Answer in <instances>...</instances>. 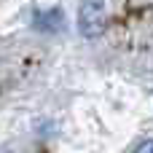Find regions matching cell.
<instances>
[{
  "instance_id": "1",
  "label": "cell",
  "mask_w": 153,
  "mask_h": 153,
  "mask_svg": "<svg viewBox=\"0 0 153 153\" xmlns=\"http://www.w3.org/2000/svg\"><path fill=\"white\" fill-rule=\"evenodd\" d=\"M108 24V16H105V8L100 0H83L81 8H78V30L83 38H97L102 35Z\"/></svg>"
},
{
  "instance_id": "2",
  "label": "cell",
  "mask_w": 153,
  "mask_h": 153,
  "mask_svg": "<svg viewBox=\"0 0 153 153\" xmlns=\"http://www.w3.org/2000/svg\"><path fill=\"white\" fill-rule=\"evenodd\" d=\"M134 153H153V140H145V143H140Z\"/></svg>"
}]
</instances>
